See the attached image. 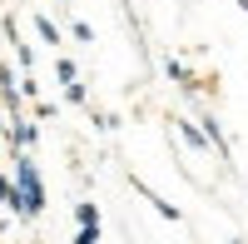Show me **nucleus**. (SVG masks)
<instances>
[{"mask_svg":"<svg viewBox=\"0 0 248 244\" xmlns=\"http://www.w3.org/2000/svg\"><path fill=\"white\" fill-rule=\"evenodd\" d=\"M45 179H40V165H35V155L30 150H15V194H10V205L15 219H40L45 214Z\"/></svg>","mask_w":248,"mask_h":244,"instance_id":"f257e3e1","label":"nucleus"},{"mask_svg":"<svg viewBox=\"0 0 248 244\" xmlns=\"http://www.w3.org/2000/svg\"><path fill=\"white\" fill-rule=\"evenodd\" d=\"M5 139H10V155H15V150H30V145H35V120H25V115H10V130H5Z\"/></svg>","mask_w":248,"mask_h":244,"instance_id":"f03ea898","label":"nucleus"},{"mask_svg":"<svg viewBox=\"0 0 248 244\" xmlns=\"http://www.w3.org/2000/svg\"><path fill=\"white\" fill-rule=\"evenodd\" d=\"M20 100H25V90L15 85V70L0 65V105H5V115H20Z\"/></svg>","mask_w":248,"mask_h":244,"instance_id":"7ed1b4c3","label":"nucleus"},{"mask_svg":"<svg viewBox=\"0 0 248 244\" xmlns=\"http://www.w3.org/2000/svg\"><path fill=\"white\" fill-rule=\"evenodd\" d=\"M164 75H169V80H174V85H179L184 95H194V90H199V80L189 75V65H184L179 55H169V60H164Z\"/></svg>","mask_w":248,"mask_h":244,"instance_id":"20e7f679","label":"nucleus"},{"mask_svg":"<svg viewBox=\"0 0 248 244\" xmlns=\"http://www.w3.org/2000/svg\"><path fill=\"white\" fill-rule=\"evenodd\" d=\"M174 130L184 135V145H189V150H209V135H203V125H194V120H174Z\"/></svg>","mask_w":248,"mask_h":244,"instance_id":"39448f33","label":"nucleus"},{"mask_svg":"<svg viewBox=\"0 0 248 244\" xmlns=\"http://www.w3.org/2000/svg\"><path fill=\"white\" fill-rule=\"evenodd\" d=\"M134 190H139V194H144V199H149V205H154V209H159V214H164V219H174V225H179V219H184V214H179V205H169V199H159V194H154V190H149V185H134Z\"/></svg>","mask_w":248,"mask_h":244,"instance_id":"423d86ee","label":"nucleus"},{"mask_svg":"<svg viewBox=\"0 0 248 244\" xmlns=\"http://www.w3.org/2000/svg\"><path fill=\"white\" fill-rule=\"evenodd\" d=\"M199 125H203V135H209V145H214V150H218L223 159H229V139H223V130H218V120H214V115H203Z\"/></svg>","mask_w":248,"mask_h":244,"instance_id":"0eeeda50","label":"nucleus"},{"mask_svg":"<svg viewBox=\"0 0 248 244\" xmlns=\"http://www.w3.org/2000/svg\"><path fill=\"white\" fill-rule=\"evenodd\" d=\"M75 225H99V205L94 199H79L75 205Z\"/></svg>","mask_w":248,"mask_h":244,"instance_id":"6e6552de","label":"nucleus"},{"mask_svg":"<svg viewBox=\"0 0 248 244\" xmlns=\"http://www.w3.org/2000/svg\"><path fill=\"white\" fill-rule=\"evenodd\" d=\"M35 30H40V40H45V45H60V25L50 15H35Z\"/></svg>","mask_w":248,"mask_h":244,"instance_id":"1a4fd4ad","label":"nucleus"},{"mask_svg":"<svg viewBox=\"0 0 248 244\" xmlns=\"http://www.w3.org/2000/svg\"><path fill=\"white\" fill-rule=\"evenodd\" d=\"M55 75H60V85H75V80H79L75 60H55Z\"/></svg>","mask_w":248,"mask_h":244,"instance_id":"9d476101","label":"nucleus"},{"mask_svg":"<svg viewBox=\"0 0 248 244\" xmlns=\"http://www.w3.org/2000/svg\"><path fill=\"white\" fill-rule=\"evenodd\" d=\"M65 100H70V105H90V90H85V80H75V85H65Z\"/></svg>","mask_w":248,"mask_h":244,"instance_id":"9b49d317","label":"nucleus"},{"mask_svg":"<svg viewBox=\"0 0 248 244\" xmlns=\"http://www.w3.org/2000/svg\"><path fill=\"white\" fill-rule=\"evenodd\" d=\"M75 244H99V225H79L75 229Z\"/></svg>","mask_w":248,"mask_h":244,"instance_id":"f8f14e48","label":"nucleus"},{"mask_svg":"<svg viewBox=\"0 0 248 244\" xmlns=\"http://www.w3.org/2000/svg\"><path fill=\"white\" fill-rule=\"evenodd\" d=\"M70 35H75V40H79V45H94V30H90V25H85V20H75V25H70Z\"/></svg>","mask_w":248,"mask_h":244,"instance_id":"ddd939ff","label":"nucleus"},{"mask_svg":"<svg viewBox=\"0 0 248 244\" xmlns=\"http://www.w3.org/2000/svg\"><path fill=\"white\" fill-rule=\"evenodd\" d=\"M20 90H25V100H35V95H40V80H35V75H20Z\"/></svg>","mask_w":248,"mask_h":244,"instance_id":"4468645a","label":"nucleus"},{"mask_svg":"<svg viewBox=\"0 0 248 244\" xmlns=\"http://www.w3.org/2000/svg\"><path fill=\"white\" fill-rule=\"evenodd\" d=\"M10 194H15V179H5V174H0V205H10Z\"/></svg>","mask_w":248,"mask_h":244,"instance_id":"2eb2a0df","label":"nucleus"}]
</instances>
